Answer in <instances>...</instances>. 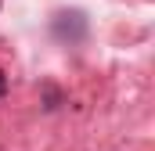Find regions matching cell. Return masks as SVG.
I'll return each instance as SVG.
<instances>
[{"mask_svg":"<svg viewBox=\"0 0 155 151\" xmlns=\"http://www.w3.org/2000/svg\"><path fill=\"white\" fill-rule=\"evenodd\" d=\"M90 33V22H87V14L79 11V7H69V11H54V18H51V36L58 40V43H65V47H79L83 40Z\"/></svg>","mask_w":155,"mask_h":151,"instance_id":"cell-1","label":"cell"},{"mask_svg":"<svg viewBox=\"0 0 155 151\" xmlns=\"http://www.w3.org/2000/svg\"><path fill=\"white\" fill-rule=\"evenodd\" d=\"M4 94H7V76L0 72V97H4Z\"/></svg>","mask_w":155,"mask_h":151,"instance_id":"cell-2","label":"cell"}]
</instances>
